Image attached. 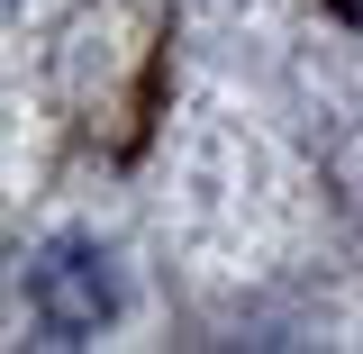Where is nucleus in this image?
I'll use <instances>...</instances> for the list:
<instances>
[{
	"instance_id": "f03ea898",
	"label": "nucleus",
	"mask_w": 363,
	"mask_h": 354,
	"mask_svg": "<svg viewBox=\"0 0 363 354\" xmlns=\"http://www.w3.org/2000/svg\"><path fill=\"white\" fill-rule=\"evenodd\" d=\"M327 9H345V18H354V28H363V0H327Z\"/></svg>"
},
{
	"instance_id": "f257e3e1",
	"label": "nucleus",
	"mask_w": 363,
	"mask_h": 354,
	"mask_svg": "<svg viewBox=\"0 0 363 354\" xmlns=\"http://www.w3.org/2000/svg\"><path fill=\"white\" fill-rule=\"evenodd\" d=\"M118 309V282H109V255L91 245H45L28 264V318H37L55 345H82L100 336V318Z\"/></svg>"
}]
</instances>
